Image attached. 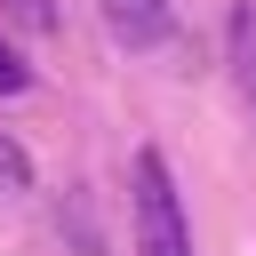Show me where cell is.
I'll return each instance as SVG.
<instances>
[{
    "label": "cell",
    "mask_w": 256,
    "mask_h": 256,
    "mask_svg": "<svg viewBox=\"0 0 256 256\" xmlns=\"http://www.w3.org/2000/svg\"><path fill=\"white\" fill-rule=\"evenodd\" d=\"M136 256H192V224L160 152H136Z\"/></svg>",
    "instance_id": "6da1fadb"
},
{
    "label": "cell",
    "mask_w": 256,
    "mask_h": 256,
    "mask_svg": "<svg viewBox=\"0 0 256 256\" xmlns=\"http://www.w3.org/2000/svg\"><path fill=\"white\" fill-rule=\"evenodd\" d=\"M104 8V24L128 40V48H152L168 24H176V0H96Z\"/></svg>",
    "instance_id": "7a4b0ae2"
},
{
    "label": "cell",
    "mask_w": 256,
    "mask_h": 256,
    "mask_svg": "<svg viewBox=\"0 0 256 256\" xmlns=\"http://www.w3.org/2000/svg\"><path fill=\"white\" fill-rule=\"evenodd\" d=\"M224 64H232V88L256 112V0H232V16H224Z\"/></svg>",
    "instance_id": "3957f363"
},
{
    "label": "cell",
    "mask_w": 256,
    "mask_h": 256,
    "mask_svg": "<svg viewBox=\"0 0 256 256\" xmlns=\"http://www.w3.org/2000/svg\"><path fill=\"white\" fill-rule=\"evenodd\" d=\"M0 16L24 32H56V0H0Z\"/></svg>",
    "instance_id": "277c9868"
},
{
    "label": "cell",
    "mask_w": 256,
    "mask_h": 256,
    "mask_svg": "<svg viewBox=\"0 0 256 256\" xmlns=\"http://www.w3.org/2000/svg\"><path fill=\"white\" fill-rule=\"evenodd\" d=\"M24 184H32V168H24V152L0 136V192H24Z\"/></svg>",
    "instance_id": "5b68a950"
},
{
    "label": "cell",
    "mask_w": 256,
    "mask_h": 256,
    "mask_svg": "<svg viewBox=\"0 0 256 256\" xmlns=\"http://www.w3.org/2000/svg\"><path fill=\"white\" fill-rule=\"evenodd\" d=\"M32 88V72H24V56L16 48H0V96H24Z\"/></svg>",
    "instance_id": "8992f818"
}]
</instances>
